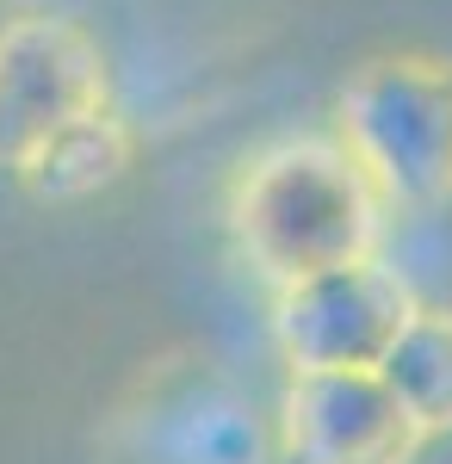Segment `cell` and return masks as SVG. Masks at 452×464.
<instances>
[{"mask_svg": "<svg viewBox=\"0 0 452 464\" xmlns=\"http://www.w3.org/2000/svg\"><path fill=\"white\" fill-rule=\"evenodd\" d=\"M384 198L341 143L291 137L248 161L236 186V242L273 285L378 254Z\"/></svg>", "mask_w": 452, "mask_h": 464, "instance_id": "1", "label": "cell"}, {"mask_svg": "<svg viewBox=\"0 0 452 464\" xmlns=\"http://www.w3.org/2000/svg\"><path fill=\"white\" fill-rule=\"evenodd\" d=\"M341 149L384 211H440L452 198V69L434 56H378L341 87Z\"/></svg>", "mask_w": 452, "mask_h": 464, "instance_id": "2", "label": "cell"}, {"mask_svg": "<svg viewBox=\"0 0 452 464\" xmlns=\"http://www.w3.org/2000/svg\"><path fill=\"white\" fill-rule=\"evenodd\" d=\"M416 310L421 304L409 279L384 266L378 254H366V260L322 266L310 279L279 285L273 334L291 372H372Z\"/></svg>", "mask_w": 452, "mask_h": 464, "instance_id": "3", "label": "cell"}, {"mask_svg": "<svg viewBox=\"0 0 452 464\" xmlns=\"http://www.w3.org/2000/svg\"><path fill=\"white\" fill-rule=\"evenodd\" d=\"M105 106L100 44L63 13H19L0 25V168H19L63 124Z\"/></svg>", "mask_w": 452, "mask_h": 464, "instance_id": "4", "label": "cell"}, {"mask_svg": "<svg viewBox=\"0 0 452 464\" xmlns=\"http://www.w3.org/2000/svg\"><path fill=\"white\" fill-rule=\"evenodd\" d=\"M279 428L291 464H409L421 446L378 372H291Z\"/></svg>", "mask_w": 452, "mask_h": 464, "instance_id": "5", "label": "cell"}, {"mask_svg": "<svg viewBox=\"0 0 452 464\" xmlns=\"http://www.w3.org/2000/svg\"><path fill=\"white\" fill-rule=\"evenodd\" d=\"M142 464H267L273 459V433L260 428V415L248 409L217 378H186L174 391L149 396V409L131 428Z\"/></svg>", "mask_w": 452, "mask_h": 464, "instance_id": "6", "label": "cell"}, {"mask_svg": "<svg viewBox=\"0 0 452 464\" xmlns=\"http://www.w3.org/2000/svg\"><path fill=\"white\" fill-rule=\"evenodd\" d=\"M124 168H131V124L112 106H100L87 118H74V124H63L50 143H37L19 161V179L32 186V198L69 205V198H93Z\"/></svg>", "mask_w": 452, "mask_h": 464, "instance_id": "7", "label": "cell"}, {"mask_svg": "<svg viewBox=\"0 0 452 464\" xmlns=\"http://www.w3.org/2000/svg\"><path fill=\"white\" fill-rule=\"evenodd\" d=\"M372 372H378L384 391L397 396V409L409 415V428L421 440L452 433V316L447 310H416Z\"/></svg>", "mask_w": 452, "mask_h": 464, "instance_id": "8", "label": "cell"}]
</instances>
